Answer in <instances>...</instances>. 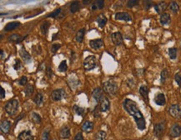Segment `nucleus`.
Here are the masks:
<instances>
[{
    "instance_id": "nucleus-49",
    "label": "nucleus",
    "mask_w": 181,
    "mask_h": 140,
    "mask_svg": "<svg viewBox=\"0 0 181 140\" xmlns=\"http://www.w3.org/2000/svg\"><path fill=\"white\" fill-rule=\"evenodd\" d=\"M0 97H1V99H4L5 97V91L4 89V88H2V87H1V90H0Z\"/></svg>"
},
{
    "instance_id": "nucleus-4",
    "label": "nucleus",
    "mask_w": 181,
    "mask_h": 140,
    "mask_svg": "<svg viewBox=\"0 0 181 140\" xmlns=\"http://www.w3.org/2000/svg\"><path fill=\"white\" fill-rule=\"evenodd\" d=\"M84 67H85V70L87 71L93 70L96 67V58L94 55L87 57L84 61Z\"/></svg>"
},
{
    "instance_id": "nucleus-40",
    "label": "nucleus",
    "mask_w": 181,
    "mask_h": 140,
    "mask_svg": "<svg viewBox=\"0 0 181 140\" xmlns=\"http://www.w3.org/2000/svg\"><path fill=\"white\" fill-rule=\"evenodd\" d=\"M60 12H61V9L60 8H58V9H56L55 11H54L53 13H51L50 14H49L48 15V17L49 18H57L58 16V14L60 13Z\"/></svg>"
},
{
    "instance_id": "nucleus-41",
    "label": "nucleus",
    "mask_w": 181,
    "mask_h": 140,
    "mask_svg": "<svg viewBox=\"0 0 181 140\" xmlns=\"http://www.w3.org/2000/svg\"><path fill=\"white\" fill-rule=\"evenodd\" d=\"M139 4V1H136V0H130V1H128V7L129 8H133V7H135V6H136L137 4Z\"/></svg>"
},
{
    "instance_id": "nucleus-26",
    "label": "nucleus",
    "mask_w": 181,
    "mask_h": 140,
    "mask_svg": "<svg viewBox=\"0 0 181 140\" xmlns=\"http://www.w3.org/2000/svg\"><path fill=\"white\" fill-rule=\"evenodd\" d=\"M85 28H81L80 30H79L76 34V37H75V39L78 43H82L83 39H84V37H85Z\"/></svg>"
},
{
    "instance_id": "nucleus-46",
    "label": "nucleus",
    "mask_w": 181,
    "mask_h": 140,
    "mask_svg": "<svg viewBox=\"0 0 181 140\" xmlns=\"http://www.w3.org/2000/svg\"><path fill=\"white\" fill-rule=\"evenodd\" d=\"M74 140H84V137H83V134L81 133H78L75 138H74Z\"/></svg>"
},
{
    "instance_id": "nucleus-44",
    "label": "nucleus",
    "mask_w": 181,
    "mask_h": 140,
    "mask_svg": "<svg viewBox=\"0 0 181 140\" xmlns=\"http://www.w3.org/2000/svg\"><path fill=\"white\" fill-rule=\"evenodd\" d=\"M175 79L176 83L179 86H181V73H176L175 76Z\"/></svg>"
},
{
    "instance_id": "nucleus-38",
    "label": "nucleus",
    "mask_w": 181,
    "mask_h": 140,
    "mask_svg": "<svg viewBox=\"0 0 181 140\" xmlns=\"http://www.w3.org/2000/svg\"><path fill=\"white\" fill-rule=\"evenodd\" d=\"M74 112L76 113L78 115H80V116H82V115H84V113H85V108H81V107H79V106H75L74 107Z\"/></svg>"
},
{
    "instance_id": "nucleus-39",
    "label": "nucleus",
    "mask_w": 181,
    "mask_h": 140,
    "mask_svg": "<svg viewBox=\"0 0 181 140\" xmlns=\"http://www.w3.org/2000/svg\"><path fill=\"white\" fill-rule=\"evenodd\" d=\"M49 131L47 129L45 130L43 134H42V137H41V140H49Z\"/></svg>"
},
{
    "instance_id": "nucleus-33",
    "label": "nucleus",
    "mask_w": 181,
    "mask_h": 140,
    "mask_svg": "<svg viewBox=\"0 0 181 140\" xmlns=\"http://www.w3.org/2000/svg\"><path fill=\"white\" fill-rule=\"evenodd\" d=\"M33 93H34V87L31 84H28L24 89V94H26V96H30Z\"/></svg>"
},
{
    "instance_id": "nucleus-54",
    "label": "nucleus",
    "mask_w": 181,
    "mask_h": 140,
    "mask_svg": "<svg viewBox=\"0 0 181 140\" xmlns=\"http://www.w3.org/2000/svg\"><path fill=\"white\" fill-rule=\"evenodd\" d=\"M180 47H181V45H180Z\"/></svg>"
},
{
    "instance_id": "nucleus-43",
    "label": "nucleus",
    "mask_w": 181,
    "mask_h": 140,
    "mask_svg": "<svg viewBox=\"0 0 181 140\" xmlns=\"http://www.w3.org/2000/svg\"><path fill=\"white\" fill-rule=\"evenodd\" d=\"M144 8H145V10H149L153 5V2H151V1H144Z\"/></svg>"
},
{
    "instance_id": "nucleus-47",
    "label": "nucleus",
    "mask_w": 181,
    "mask_h": 140,
    "mask_svg": "<svg viewBox=\"0 0 181 140\" xmlns=\"http://www.w3.org/2000/svg\"><path fill=\"white\" fill-rule=\"evenodd\" d=\"M46 73H47V76H48L49 78H51V77H52V68H51V67L47 68Z\"/></svg>"
},
{
    "instance_id": "nucleus-25",
    "label": "nucleus",
    "mask_w": 181,
    "mask_h": 140,
    "mask_svg": "<svg viewBox=\"0 0 181 140\" xmlns=\"http://www.w3.org/2000/svg\"><path fill=\"white\" fill-rule=\"evenodd\" d=\"M60 137L62 139H68L70 137V129L68 127L65 126L60 130Z\"/></svg>"
},
{
    "instance_id": "nucleus-9",
    "label": "nucleus",
    "mask_w": 181,
    "mask_h": 140,
    "mask_svg": "<svg viewBox=\"0 0 181 140\" xmlns=\"http://www.w3.org/2000/svg\"><path fill=\"white\" fill-rule=\"evenodd\" d=\"M181 135V127L179 124H174L170 129V136L172 138H178Z\"/></svg>"
},
{
    "instance_id": "nucleus-20",
    "label": "nucleus",
    "mask_w": 181,
    "mask_h": 140,
    "mask_svg": "<svg viewBox=\"0 0 181 140\" xmlns=\"http://www.w3.org/2000/svg\"><path fill=\"white\" fill-rule=\"evenodd\" d=\"M154 7L155 11L157 12L158 13H161L162 12H164L166 9L167 4L165 2H160V3H158L157 4H155Z\"/></svg>"
},
{
    "instance_id": "nucleus-28",
    "label": "nucleus",
    "mask_w": 181,
    "mask_h": 140,
    "mask_svg": "<svg viewBox=\"0 0 181 140\" xmlns=\"http://www.w3.org/2000/svg\"><path fill=\"white\" fill-rule=\"evenodd\" d=\"M34 102L37 104V105H41L44 103V95L41 93H38L36 94V95L34 98Z\"/></svg>"
},
{
    "instance_id": "nucleus-30",
    "label": "nucleus",
    "mask_w": 181,
    "mask_h": 140,
    "mask_svg": "<svg viewBox=\"0 0 181 140\" xmlns=\"http://www.w3.org/2000/svg\"><path fill=\"white\" fill-rule=\"evenodd\" d=\"M79 3L78 1H74L70 5V12L71 13H75L79 10Z\"/></svg>"
},
{
    "instance_id": "nucleus-18",
    "label": "nucleus",
    "mask_w": 181,
    "mask_h": 140,
    "mask_svg": "<svg viewBox=\"0 0 181 140\" xmlns=\"http://www.w3.org/2000/svg\"><path fill=\"white\" fill-rule=\"evenodd\" d=\"M94 129V123L90 121H86L82 125V130L85 133H90Z\"/></svg>"
},
{
    "instance_id": "nucleus-3",
    "label": "nucleus",
    "mask_w": 181,
    "mask_h": 140,
    "mask_svg": "<svg viewBox=\"0 0 181 140\" xmlns=\"http://www.w3.org/2000/svg\"><path fill=\"white\" fill-rule=\"evenodd\" d=\"M18 107H19L18 101L17 99H12V100H9L6 103L5 111L8 115L13 116L17 113Z\"/></svg>"
},
{
    "instance_id": "nucleus-22",
    "label": "nucleus",
    "mask_w": 181,
    "mask_h": 140,
    "mask_svg": "<svg viewBox=\"0 0 181 140\" xmlns=\"http://www.w3.org/2000/svg\"><path fill=\"white\" fill-rule=\"evenodd\" d=\"M23 39V37H21L19 34H13L8 37V41H9V42H12V43H15V44L20 43Z\"/></svg>"
},
{
    "instance_id": "nucleus-45",
    "label": "nucleus",
    "mask_w": 181,
    "mask_h": 140,
    "mask_svg": "<svg viewBox=\"0 0 181 140\" xmlns=\"http://www.w3.org/2000/svg\"><path fill=\"white\" fill-rule=\"evenodd\" d=\"M60 47H61V46H60L59 44H53L51 47L52 52H53L54 53H56L57 50H58V49H60Z\"/></svg>"
},
{
    "instance_id": "nucleus-10",
    "label": "nucleus",
    "mask_w": 181,
    "mask_h": 140,
    "mask_svg": "<svg viewBox=\"0 0 181 140\" xmlns=\"http://www.w3.org/2000/svg\"><path fill=\"white\" fill-rule=\"evenodd\" d=\"M164 129H165V126L164 123H158L154 126V134L158 138H161L164 134Z\"/></svg>"
},
{
    "instance_id": "nucleus-19",
    "label": "nucleus",
    "mask_w": 181,
    "mask_h": 140,
    "mask_svg": "<svg viewBox=\"0 0 181 140\" xmlns=\"http://www.w3.org/2000/svg\"><path fill=\"white\" fill-rule=\"evenodd\" d=\"M159 21L161 23V24H163V25H167V24H169L170 23V21H171V19H170V15L169 13H162L161 16H160V18H159Z\"/></svg>"
},
{
    "instance_id": "nucleus-11",
    "label": "nucleus",
    "mask_w": 181,
    "mask_h": 140,
    "mask_svg": "<svg viewBox=\"0 0 181 140\" xmlns=\"http://www.w3.org/2000/svg\"><path fill=\"white\" fill-rule=\"evenodd\" d=\"M110 107V102L106 97H103V98L100 100V111L101 112H106L109 109Z\"/></svg>"
},
{
    "instance_id": "nucleus-21",
    "label": "nucleus",
    "mask_w": 181,
    "mask_h": 140,
    "mask_svg": "<svg viewBox=\"0 0 181 140\" xmlns=\"http://www.w3.org/2000/svg\"><path fill=\"white\" fill-rule=\"evenodd\" d=\"M19 53H20V56L22 57V58L23 59V61L25 62L26 63H28L29 62L32 60L31 56L29 55V53H28V52L25 50L24 49H21V50L19 52Z\"/></svg>"
},
{
    "instance_id": "nucleus-16",
    "label": "nucleus",
    "mask_w": 181,
    "mask_h": 140,
    "mask_svg": "<svg viewBox=\"0 0 181 140\" xmlns=\"http://www.w3.org/2000/svg\"><path fill=\"white\" fill-rule=\"evenodd\" d=\"M0 128H1V130L3 133L8 134L10 130V128H11V123L8 120H4L1 123Z\"/></svg>"
},
{
    "instance_id": "nucleus-12",
    "label": "nucleus",
    "mask_w": 181,
    "mask_h": 140,
    "mask_svg": "<svg viewBox=\"0 0 181 140\" xmlns=\"http://www.w3.org/2000/svg\"><path fill=\"white\" fill-rule=\"evenodd\" d=\"M103 94H104V90H102L100 88H96L93 91V98H94V100L96 102H100V100L103 98Z\"/></svg>"
},
{
    "instance_id": "nucleus-52",
    "label": "nucleus",
    "mask_w": 181,
    "mask_h": 140,
    "mask_svg": "<svg viewBox=\"0 0 181 140\" xmlns=\"http://www.w3.org/2000/svg\"><path fill=\"white\" fill-rule=\"evenodd\" d=\"M144 140H148V139H144Z\"/></svg>"
},
{
    "instance_id": "nucleus-50",
    "label": "nucleus",
    "mask_w": 181,
    "mask_h": 140,
    "mask_svg": "<svg viewBox=\"0 0 181 140\" xmlns=\"http://www.w3.org/2000/svg\"><path fill=\"white\" fill-rule=\"evenodd\" d=\"M0 53H1V58H4V51H0Z\"/></svg>"
},
{
    "instance_id": "nucleus-35",
    "label": "nucleus",
    "mask_w": 181,
    "mask_h": 140,
    "mask_svg": "<svg viewBox=\"0 0 181 140\" xmlns=\"http://www.w3.org/2000/svg\"><path fill=\"white\" fill-rule=\"evenodd\" d=\"M169 55L171 59H175L177 57V49L175 48H171L169 49Z\"/></svg>"
},
{
    "instance_id": "nucleus-6",
    "label": "nucleus",
    "mask_w": 181,
    "mask_h": 140,
    "mask_svg": "<svg viewBox=\"0 0 181 140\" xmlns=\"http://www.w3.org/2000/svg\"><path fill=\"white\" fill-rule=\"evenodd\" d=\"M170 113L172 117L181 119V108L178 104H173L170 107Z\"/></svg>"
},
{
    "instance_id": "nucleus-14",
    "label": "nucleus",
    "mask_w": 181,
    "mask_h": 140,
    "mask_svg": "<svg viewBox=\"0 0 181 140\" xmlns=\"http://www.w3.org/2000/svg\"><path fill=\"white\" fill-rule=\"evenodd\" d=\"M154 103L159 105V106H163L166 103V99H165V96L164 94H156V96L154 97Z\"/></svg>"
},
{
    "instance_id": "nucleus-15",
    "label": "nucleus",
    "mask_w": 181,
    "mask_h": 140,
    "mask_svg": "<svg viewBox=\"0 0 181 140\" xmlns=\"http://www.w3.org/2000/svg\"><path fill=\"white\" fill-rule=\"evenodd\" d=\"M104 45L102 39H93L89 41V46L94 49H99Z\"/></svg>"
},
{
    "instance_id": "nucleus-7",
    "label": "nucleus",
    "mask_w": 181,
    "mask_h": 140,
    "mask_svg": "<svg viewBox=\"0 0 181 140\" xmlns=\"http://www.w3.org/2000/svg\"><path fill=\"white\" fill-rule=\"evenodd\" d=\"M115 19L116 20H123L125 22H130L132 20V18L126 12H119L115 14Z\"/></svg>"
},
{
    "instance_id": "nucleus-8",
    "label": "nucleus",
    "mask_w": 181,
    "mask_h": 140,
    "mask_svg": "<svg viewBox=\"0 0 181 140\" xmlns=\"http://www.w3.org/2000/svg\"><path fill=\"white\" fill-rule=\"evenodd\" d=\"M111 39L114 44L116 46H119L123 44V36L122 34H120L119 32H116V33H113L111 35Z\"/></svg>"
},
{
    "instance_id": "nucleus-13",
    "label": "nucleus",
    "mask_w": 181,
    "mask_h": 140,
    "mask_svg": "<svg viewBox=\"0 0 181 140\" xmlns=\"http://www.w3.org/2000/svg\"><path fill=\"white\" fill-rule=\"evenodd\" d=\"M18 140H34V137L31 134V132L27 130L19 134L18 137Z\"/></svg>"
},
{
    "instance_id": "nucleus-42",
    "label": "nucleus",
    "mask_w": 181,
    "mask_h": 140,
    "mask_svg": "<svg viewBox=\"0 0 181 140\" xmlns=\"http://www.w3.org/2000/svg\"><path fill=\"white\" fill-rule=\"evenodd\" d=\"M27 83H28V79H27L26 76H23V77L21 78V79L19 80V82H18V84H20V85H22V86L26 85Z\"/></svg>"
},
{
    "instance_id": "nucleus-23",
    "label": "nucleus",
    "mask_w": 181,
    "mask_h": 140,
    "mask_svg": "<svg viewBox=\"0 0 181 140\" xmlns=\"http://www.w3.org/2000/svg\"><path fill=\"white\" fill-rule=\"evenodd\" d=\"M20 25V23L19 22H12L8 23L4 28V31L6 32H9V31H12L15 28H17L18 26Z\"/></svg>"
},
{
    "instance_id": "nucleus-53",
    "label": "nucleus",
    "mask_w": 181,
    "mask_h": 140,
    "mask_svg": "<svg viewBox=\"0 0 181 140\" xmlns=\"http://www.w3.org/2000/svg\"><path fill=\"white\" fill-rule=\"evenodd\" d=\"M54 140H57V139H54Z\"/></svg>"
},
{
    "instance_id": "nucleus-27",
    "label": "nucleus",
    "mask_w": 181,
    "mask_h": 140,
    "mask_svg": "<svg viewBox=\"0 0 181 140\" xmlns=\"http://www.w3.org/2000/svg\"><path fill=\"white\" fill-rule=\"evenodd\" d=\"M139 94H141L142 97L148 100V95H149V89H148L147 86L145 85H143L139 88Z\"/></svg>"
},
{
    "instance_id": "nucleus-5",
    "label": "nucleus",
    "mask_w": 181,
    "mask_h": 140,
    "mask_svg": "<svg viewBox=\"0 0 181 140\" xmlns=\"http://www.w3.org/2000/svg\"><path fill=\"white\" fill-rule=\"evenodd\" d=\"M66 92L63 89H55L52 92L51 98L54 101H60L66 98Z\"/></svg>"
},
{
    "instance_id": "nucleus-29",
    "label": "nucleus",
    "mask_w": 181,
    "mask_h": 140,
    "mask_svg": "<svg viewBox=\"0 0 181 140\" xmlns=\"http://www.w3.org/2000/svg\"><path fill=\"white\" fill-rule=\"evenodd\" d=\"M49 26H50V24H49V23L48 22V21H45V22H44L42 23V25H41V32H42V34H44V35L47 34L48 31H49Z\"/></svg>"
},
{
    "instance_id": "nucleus-17",
    "label": "nucleus",
    "mask_w": 181,
    "mask_h": 140,
    "mask_svg": "<svg viewBox=\"0 0 181 140\" xmlns=\"http://www.w3.org/2000/svg\"><path fill=\"white\" fill-rule=\"evenodd\" d=\"M107 18L104 16V14H103V13H101V14H99V16H98V18H97V23H98V24H99V28H104V26L106 25V23H107Z\"/></svg>"
},
{
    "instance_id": "nucleus-48",
    "label": "nucleus",
    "mask_w": 181,
    "mask_h": 140,
    "mask_svg": "<svg viewBox=\"0 0 181 140\" xmlns=\"http://www.w3.org/2000/svg\"><path fill=\"white\" fill-rule=\"evenodd\" d=\"M13 68H14L15 70H18V69L21 68V63H20V61H19V60H17V61H16V63L14 64Z\"/></svg>"
},
{
    "instance_id": "nucleus-24",
    "label": "nucleus",
    "mask_w": 181,
    "mask_h": 140,
    "mask_svg": "<svg viewBox=\"0 0 181 140\" xmlns=\"http://www.w3.org/2000/svg\"><path fill=\"white\" fill-rule=\"evenodd\" d=\"M104 6V1L103 0H96L94 2L92 5V10H97V9H102Z\"/></svg>"
},
{
    "instance_id": "nucleus-34",
    "label": "nucleus",
    "mask_w": 181,
    "mask_h": 140,
    "mask_svg": "<svg viewBox=\"0 0 181 140\" xmlns=\"http://www.w3.org/2000/svg\"><path fill=\"white\" fill-rule=\"evenodd\" d=\"M31 118H32V120L34 121V123H39L40 122H41V117H40L38 113H32Z\"/></svg>"
},
{
    "instance_id": "nucleus-2",
    "label": "nucleus",
    "mask_w": 181,
    "mask_h": 140,
    "mask_svg": "<svg viewBox=\"0 0 181 140\" xmlns=\"http://www.w3.org/2000/svg\"><path fill=\"white\" fill-rule=\"evenodd\" d=\"M104 91L109 95H115L118 92V85L113 79H109L104 83Z\"/></svg>"
},
{
    "instance_id": "nucleus-31",
    "label": "nucleus",
    "mask_w": 181,
    "mask_h": 140,
    "mask_svg": "<svg viewBox=\"0 0 181 140\" xmlns=\"http://www.w3.org/2000/svg\"><path fill=\"white\" fill-rule=\"evenodd\" d=\"M106 138H107V134L104 131H99L96 134L95 140H106Z\"/></svg>"
},
{
    "instance_id": "nucleus-51",
    "label": "nucleus",
    "mask_w": 181,
    "mask_h": 140,
    "mask_svg": "<svg viewBox=\"0 0 181 140\" xmlns=\"http://www.w3.org/2000/svg\"><path fill=\"white\" fill-rule=\"evenodd\" d=\"M84 4H88L89 3H90V1H83Z\"/></svg>"
},
{
    "instance_id": "nucleus-36",
    "label": "nucleus",
    "mask_w": 181,
    "mask_h": 140,
    "mask_svg": "<svg viewBox=\"0 0 181 140\" xmlns=\"http://www.w3.org/2000/svg\"><path fill=\"white\" fill-rule=\"evenodd\" d=\"M67 69H68V65H67L66 61L64 60V61L61 62V63H60L59 66H58V71H60V72H65V71H67Z\"/></svg>"
},
{
    "instance_id": "nucleus-32",
    "label": "nucleus",
    "mask_w": 181,
    "mask_h": 140,
    "mask_svg": "<svg viewBox=\"0 0 181 140\" xmlns=\"http://www.w3.org/2000/svg\"><path fill=\"white\" fill-rule=\"evenodd\" d=\"M170 8L173 13H177L180 9V6L176 2H171L170 4Z\"/></svg>"
},
{
    "instance_id": "nucleus-1",
    "label": "nucleus",
    "mask_w": 181,
    "mask_h": 140,
    "mask_svg": "<svg viewBox=\"0 0 181 140\" xmlns=\"http://www.w3.org/2000/svg\"><path fill=\"white\" fill-rule=\"evenodd\" d=\"M124 108L127 112L130 113L131 116H133L135 120L137 127L139 130H144L146 128V124H145V119L144 118L141 111L139 109V108L136 105L135 102H134L131 99H125L124 103Z\"/></svg>"
},
{
    "instance_id": "nucleus-37",
    "label": "nucleus",
    "mask_w": 181,
    "mask_h": 140,
    "mask_svg": "<svg viewBox=\"0 0 181 140\" xmlns=\"http://www.w3.org/2000/svg\"><path fill=\"white\" fill-rule=\"evenodd\" d=\"M168 76H169L168 70H167V69H164V70L161 72V79H160V80H161V83H162V84H164V82L166 81V79H167V78H168Z\"/></svg>"
}]
</instances>
